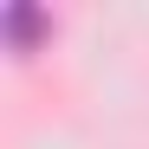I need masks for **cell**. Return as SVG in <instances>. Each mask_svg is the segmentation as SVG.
Returning <instances> with one entry per match:
<instances>
[{"mask_svg":"<svg viewBox=\"0 0 149 149\" xmlns=\"http://www.w3.org/2000/svg\"><path fill=\"white\" fill-rule=\"evenodd\" d=\"M7 33H13V39H33V33H39V13L13 7V13H7Z\"/></svg>","mask_w":149,"mask_h":149,"instance_id":"6da1fadb","label":"cell"}]
</instances>
